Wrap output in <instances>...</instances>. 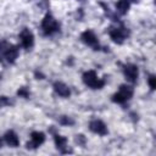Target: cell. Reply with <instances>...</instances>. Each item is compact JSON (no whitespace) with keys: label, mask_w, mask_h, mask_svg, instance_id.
Here are the masks:
<instances>
[{"label":"cell","mask_w":156,"mask_h":156,"mask_svg":"<svg viewBox=\"0 0 156 156\" xmlns=\"http://www.w3.org/2000/svg\"><path fill=\"white\" fill-rule=\"evenodd\" d=\"M83 82H84L88 87H90V88H93V89H100V88H102V87L105 85V80L98 78V76H96V73H95L94 71H88V72H85V73L83 74Z\"/></svg>","instance_id":"obj_1"},{"label":"cell","mask_w":156,"mask_h":156,"mask_svg":"<svg viewBox=\"0 0 156 156\" xmlns=\"http://www.w3.org/2000/svg\"><path fill=\"white\" fill-rule=\"evenodd\" d=\"M132 95H133L132 87H129V85H121L118 93H116L112 96V101L113 102H117V104H123L127 100H129L132 98Z\"/></svg>","instance_id":"obj_2"},{"label":"cell","mask_w":156,"mask_h":156,"mask_svg":"<svg viewBox=\"0 0 156 156\" xmlns=\"http://www.w3.org/2000/svg\"><path fill=\"white\" fill-rule=\"evenodd\" d=\"M41 28H43V32H44L45 35H50V34L57 32L60 27H58V23L56 22V20L52 16L46 15L44 17L43 22H41Z\"/></svg>","instance_id":"obj_3"},{"label":"cell","mask_w":156,"mask_h":156,"mask_svg":"<svg viewBox=\"0 0 156 156\" xmlns=\"http://www.w3.org/2000/svg\"><path fill=\"white\" fill-rule=\"evenodd\" d=\"M108 33H110L111 39L117 44H122L123 39L128 35V30L126 28H111Z\"/></svg>","instance_id":"obj_4"},{"label":"cell","mask_w":156,"mask_h":156,"mask_svg":"<svg viewBox=\"0 0 156 156\" xmlns=\"http://www.w3.org/2000/svg\"><path fill=\"white\" fill-rule=\"evenodd\" d=\"M80 38H82V40H83L85 44H88L89 46H93L95 50H98V49H99L98 39H96L95 34H94L91 30H85V32H83Z\"/></svg>","instance_id":"obj_5"},{"label":"cell","mask_w":156,"mask_h":156,"mask_svg":"<svg viewBox=\"0 0 156 156\" xmlns=\"http://www.w3.org/2000/svg\"><path fill=\"white\" fill-rule=\"evenodd\" d=\"M89 128H90L91 132H94V133H96V134H99V135H105V134H107V128H106L105 123H104L102 121H100V119H94V121H91V122L89 123Z\"/></svg>","instance_id":"obj_6"},{"label":"cell","mask_w":156,"mask_h":156,"mask_svg":"<svg viewBox=\"0 0 156 156\" xmlns=\"http://www.w3.org/2000/svg\"><path fill=\"white\" fill-rule=\"evenodd\" d=\"M2 54L9 62H13L18 56V50L13 45H6L5 48L2 46Z\"/></svg>","instance_id":"obj_7"},{"label":"cell","mask_w":156,"mask_h":156,"mask_svg":"<svg viewBox=\"0 0 156 156\" xmlns=\"http://www.w3.org/2000/svg\"><path fill=\"white\" fill-rule=\"evenodd\" d=\"M123 73L129 82H135L138 78L139 71H138V67L134 65H126L123 68Z\"/></svg>","instance_id":"obj_8"},{"label":"cell","mask_w":156,"mask_h":156,"mask_svg":"<svg viewBox=\"0 0 156 156\" xmlns=\"http://www.w3.org/2000/svg\"><path fill=\"white\" fill-rule=\"evenodd\" d=\"M32 141L27 144V147L28 149H34V147H38L39 145H41L45 140V136L41 132H33L32 133Z\"/></svg>","instance_id":"obj_9"},{"label":"cell","mask_w":156,"mask_h":156,"mask_svg":"<svg viewBox=\"0 0 156 156\" xmlns=\"http://www.w3.org/2000/svg\"><path fill=\"white\" fill-rule=\"evenodd\" d=\"M20 38H21L22 46L24 49L32 48V45H33V34H32V32L29 29H23L21 35H20Z\"/></svg>","instance_id":"obj_10"},{"label":"cell","mask_w":156,"mask_h":156,"mask_svg":"<svg viewBox=\"0 0 156 156\" xmlns=\"http://www.w3.org/2000/svg\"><path fill=\"white\" fill-rule=\"evenodd\" d=\"M54 89H55V91H56L60 96H62V98H68L69 94H71L69 88H68L65 83H62V82H55V83H54Z\"/></svg>","instance_id":"obj_11"},{"label":"cell","mask_w":156,"mask_h":156,"mask_svg":"<svg viewBox=\"0 0 156 156\" xmlns=\"http://www.w3.org/2000/svg\"><path fill=\"white\" fill-rule=\"evenodd\" d=\"M5 140H6V143L10 145V146H18V144H20V140H18V136L16 135V133L15 132H12V130H10V132H7L6 134H5Z\"/></svg>","instance_id":"obj_12"},{"label":"cell","mask_w":156,"mask_h":156,"mask_svg":"<svg viewBox=\"0 0 156 156\" xmlns=\"http://www.w3.org/2000/svg\"><path fill=\"white\" fill-rule=\"evenodd\" d=\"M129 6H130L129 0H119V1L116 4V9H117V11H118L121 15L127 13V11L129 10Z\"/></svg>","instance_id":"obj_13"},{"label":"cell","mask_w":156,"mask_h":156,"mask_svg":"<svg viewBox=\"0 0 156 156\" xmlns=\"http://www.w3.org/2000/svg\"><path fill=\"white\" fill-rule=\"evenodd\" d=\"M54 139H55V144H56V146L63 151V149H65V146H66V143H67V139H66L65 136L58 135V134H55Z\"/></svg>","instance_id":"obj_14"},{"label":"cell","mask_w":156,"mask_h":156,"mask_svg":"<svg viewBox=\"0 0 156 156\" xmlns=\"http://www.w3.org/2000/svg\"><path fill=\"white\" fill-rule=\"evenodd\" d=\"M60 123H61V124H65V126H71V124H73L74 122H73L72 118H69V117H67V116H62V117L60 118Z\"/></svg>","instance_id":"obj_15"},{"label":"cell","mask_w":156,"mask_h":156,"mask_svg":"<svg viewBox=\"0 0 156 156\" xmlns=\"http://www.w3.org/2000/svg\"><path fill=\"white\" fill-rule=\"evenodd\" d=\"M17 94H18L20 96H22V98H28V96H29V91L27 90V88H21V89L17 91Z\"/></svg>","instance_id":"obj_16"},{"label":"cell","mask_w":156,"mask_h":156,"mask_svg":"<svg viewBox=\"0 0 156 156\" xmlns=\"http://www.w3.org/2000/svg\"><path fill=\"white\" fill-rule=\"evenodd\" d=\"M149 85H150V88L152 90L156 88V78H155V76H150V78H149Z\"/></svg>","instance_id":"obj_17"},{"label":"cell","mask_w":156,"mask_h":156,"mask_svg":"<svg viewBox=\"0 0 156 156\" xmlns=\"http://www.w3.org/2000/svg\"><path fill=\"white\" fill-rule=\"evenodd\" d=\"M5 105H10V101L7 100L6 96H1L0 98V106H5Z\"/></svg>","instance_id":"obj_18"},{"label":"cell","mask_w":156,"mask_h":156,"mask_svg":"<svg viewBox=\"0 0 156 156\" xmlns=\"http://www.w3.org/2000/svg\"><path fill=\"white\" fill-rule=\"evenodd\" d=\"M77 141H78V143H82V144H84L85 139H84V136H83V135H77Z\"/></svg>","instance_id":"obj_19"},{"label":"cell","mask_w":156,"mask_h":156,"mask_svg":"<svg viewBox=\"0 0 156 156\" xmlns=\"http://www.w3.org/2000/svg\"><path fill=\"white\" fill-rule=\"evenodd\" d=\"M0 146H1V140H0Z\"/></svg>","instance_id":"obj_20"},{"label":"cell","mask_w":156,"mask_h":156,"mask_svg":"<svg viewBox=\"0 0 156 156\" xmlns=\"http://www.w3.org/2000/svg\"><path fill=\"white\" fill-rule=\"evenodd\" d=\"M132 1H138V0H132Z\"/></svg>","instance_id":"obj_21"}]
</instances>
